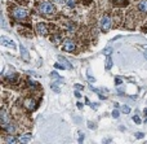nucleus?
<instances>
[{
	"instance_id": "nucleus-15",
	"label": "nucleus",
	"mask_w": 147,
	"mask_h": 144,
	"mask_svg": "<svg viewBox=\"0 0 147 144\" xmlns=\"http://www.w3.org/2000/svg\"><path fill=\"white\" fill-rule=\"evenodd\" d=\"M111 66H112V61H111V57H110V55H108V58H107V61H106V69L110 70Z\"/></svg>"
},
{
	"instance_id": "nucleus-27",
	"label": "nucleus",
	"mask_w": 147,
	"mask_h": 144,
	"mask_svg": "<svg viewBox=\"0 0 147 144\" xmlns=\"http://www.w3.org/2000/svg\"><path fill=\"white\" fill-rule=\"evenodd\" d=\"M75 96H76V97H80V96H81V94H80L79 91H75Z\"/></svg>"
},
{
	"instance_id": "nucleus-7",
	"label": "nucleus",
	"mask_w": 147,
	"mask_h": 144,
	"mask_svg": "<svg viewBox=\"0 0 147 144\" xmlns=\"http://www.w3.org/2000/svg\"><path fill=\"white\" fill-rule=\"evenodd\" d=\"M0 123H1L3 127L8 125V115H7V112L4 109H1V117H0Z\"/></svg>"
},
{
	"instance_id": "nucleus-20",
	"label": "nucleus",
	"mask_w": 147,
	"mask_h": 144,
	"mask_svg": "<svg viewBox=\"0 0 147 144\" xmlns=\"http://www.w3.org/2000/svg\"><path fill=\"white\" fill-rule=\"evenodd\" d=\"M67 5L68 7H75V0H67Z\"/></svg>"
},
{
	"instance_id": "nucleus-1",
	"label": "nucleus",
	"mask_w": 147,
	"mask_h": 144,
	"mask_svg": "<svg viewBox=\"0 0 147 144\" xmlns=\"http://www.w3.org/2000/svg\"><path fill=\"white\" fill-rule=\"evenodd\" d=\"M28 12L26 8H22V7H15L14 9H13V17L17 20H25L26 17H27Z\"/></svg>"
},
{
	"instance_id": "nucleus-17",
	"label": "nucleus",
	"mask_w": 147,
	"mask_h": 144,
	"mask_svg": "<svg viewBox=\"0 0 147 144\" xmlns=\"http://www.w3.org/2000/svg\"><path fill=\"white\" fill-rule=\"evenodd\" d=\"M121 110H123L124 113H129L130 112V108H129L128 105H123V107H121Z\"/></svg>"
},
{
	"instance_id": "nucleus-21",
	"label": "nucleus",
	"mask_w": 147,
	"mask_h": 144,
	"mask_svg": "<svg viewBox=\"0 0 147 144\" xmlns=\"http://www.w3.org/2000/svg\"><path fill=\"white\" fill-rule=\"evenodd\" d=\"M119 115H120V114H119V110L115 109V110L112 112V117H113V118H119Z\"/></svg>"
},
{
	"instance_id": "nucleus-29",
	"label": "nucleus",
	"mask_w": 147,
	"mask_h": 144,
	"mask_svg": "<svg viewBox=\"0 0 147 144\" xmlns=\"http://www.w3.org/2000/svg\"><path fill=\"white\" fill-rule=\"evenodd\" d=\"M144 113H146V115H147V109H144Z\"/></svg>"
},
{
	"instance_id": "nucleus-25",
	"label": "nucleus",
	"mask_w": 147,
	"mask_h": 144,
	"mask_svg": "<svg viewBox=\"0 0 147 144\" xmlns=\"http://www.w3.org/2000/svg\"><path fill=\"white\" fill-rule=\"evenodd\" d=\"M90 107H92L93 109H97V108H98V104H97V103H90Z\"/></svg>"
},
{
	"instance_id": "nucleus-18",
	"label": "nucleus",
	"mask_w": 147,
	"mask_h": 144,
	"mask_svg": "<svg viewBox=\"0 0 147 144\" xmlns=\"http://www.w3.org/2000/svg\"><path fill=\"white\" fill-rule=\"evenodd\" d=\"M28 84H30L31 87H36V86H38L36 81H32V79H30V78H28Z\"/></svg>"
},
{
	"instance_id": "nucleus-22",
	"label": "nucleus",
	"mask_w": 147,
	"mask_h": 144,
	"mask_svg": "<svg viewBox=\"0 0 147 144\" xmlns=\"http://www.w3.org/2000/svg\"><path fill=\"white\" fill-rule=\"evenodd\" d=\"M133 121L137 123V125H139V123H141V118L137 117V115H134V117H133Z\"/></svg>"
},
{
	"instance_id": "nucleus-4",
	"label": "nucleus",
	"mask_w": 147,
	"mask_h": 144,
	"mask_svg": "<svg viewBox=\"0 0 147 144\" xmlns=\"http://www.w3.org/2000/svg\"><path fill=\"white\" fill-rule=\"evenodd\" d=\"M63 50L66 51V52H72V51L75 50V43L72 42V40H70V39L64 40V43H63Z\"/></svg>"
},
{
	"instance_id": "nucleus-13",
	"label": "nucleus",
	"mask_w": 147,
	"mask_h": 144,
	"mask_svg": "<svg viewBox=\"0 0 147 144\" xmlns=\"http://www.w3.org/2000/svg\"><path fill=\"white\" fill-rule=\"evenodd\" d=\"M59 60H61L62 61V62H63V66H64V69H71V64H70L68 62V61H67V60H64V58L63 57H59Z\"/></svg>"
},
{
	"instance_id": "nucleus-10",
	"label": "nucleus",
	"mask_w": 147,
	"mask_h": 144,
	"mask_svg": "<svg viewBox=\"0 0 147 144\" xmlns=\"http://www.w3.org/2000/svg\"><path fill=\"white\" fill-rule=\"evenodd\" d=\"M31 140V134H26L19 138V143H28Z\"/></svg>"
},
{
	"instance_id": "nucleus-2",
	"label": "nucleus",
	"mask_w": 147,
	"mask_h": 144,
	"mask_svg": "<svg viewBox=\"0 0 147 144\" xmlns=\"http://www.w3.org/2000/svg\"><path fill=\"white\" fill-rule=\"evenodd\" d=\"M39 11H40L43 14H52L54 11H56V8H54V5L52 3H49V1H44V3L40 4Z\"/></svg>"
},
{
	"instance_id": "nucleus-5",
	"label": "nucleus",
	"mask_w": 147,
	"mask_h": 144,
	"mask_svg": "<svg viewBox=\"0 0 147 144\" xmlns=\"http://www.w3.org/2000/svg\"><path fill=\"white\" fill-rule=\"evenodd\" d=\"M1 43L4 46H8V47H12V48H15V43L13 42L12 39H9V38L7 37H1Z\"/></svg>"
},
{
	"instance_id": "nucleus-11",
	"label": "nucleus",
	"mask_w": 147,
	"mask_h": 144,
	"mask_svg": "<svg viewBox=\"0 0 147 144\" xmlns=\"http://www.w3.org/2000/svg\"><path fill=\"white\" fill-rule=\"evenodd\" d=\"M4 128H5V130H7L9 134H13V132H14V131H15V126L13 125V123H8V125L5 126Z\"/></svg>"
},
{
	"instance_id": "nucleus-23",
	"label": "nucleus",
	"mask_w": 147,
	"mask_h": 144,
	"mask_svg": "<svg viewBox=\"0 0 147 144\" xmlns=\"http://www.w3.org/2000/svg\"><path fill=\"white\" fill-rule=\"evenodd\" d=\"M143 135H144L143 132H136V138L137 139H142L143 138Z\"/></svg>"
},
{
	"instance_id": "nucleus-26",
	"label": "nucleus",
	"mask_w": 147,
	"mask_h": 144,
	"mask_svg": "<svg viewBox=\"0 0 147 144\" xmlns=\"http://www.w3.org/2000/svg\"><path fill=\"white\" fill-rule=\"evenodd\" d=\"M79 135H80V136H79V141H83V140H84V134L80 132Z\"/></svg>"
},
{
	"instance_id": "nucleus-6",
	"label": "nucleus",
	"mask_w": 147,
	"mask_h": 144,
	"mask_svg": "<svg viewBox=\"0 0 147 144\" xmlns=\"http://www.w3.org/2000/svg\"><path fill=\"white\" fill-rule=\"evenodd\" d=\"M36 30H38V33L40 35H46V33H48V29H46V26L44 24H38L36 25Z\"/></svg>"
},
{
	"instance_id": "nucleus-28",
	"label": "nucleus",
	"mask_w": 147,
	"mask_h": 144,
	"mask_svg": "<svg viewBox=\"0 0 147 144\" xmlns=\"http://www.w3.org/2000/svg\"><path fill=\"white\" fill-rule=\"evenodd\" d=\"M77 108H79V109H81V108H83V105H81V103H77Z\"/></svg>"
},
{
	"instance_id": "nucleus-12",
	"label": "nucleus",
	"mask_w": 147,
	"mask_h": 144,
	"mask_svg": "<svg viewBox=\"0 0 147 144\" xmlns=\"http://www.w3.org/2000/svg\"><path fill=\"white\" fill-rule=\"evenodd\" d=\"M21 55H22V57H23V58H26V60H28V57H30V56H28L27 50H26V48L23 47L22 44H21Z\"/></svg>"
},
{
	"instance_id": "nucleus-8",
	"label": "nucleus",
	"mask_w": 147,
	"mask_h": 144,
	"mask_svg": "<svg viewBox=\"0 0 147 144\" xmlns=\"http://www.w3.org/2000/svg\"><path fill=\"white\" fill-rule=\"evenodd\" d=\"M25 107L27 108L28 110L35 109V107H36V101H35V100H25Z\"/></svg>"
},
{
	"instance_id": "nucleus-3",
	"label": "nucleus",
	"mask_w": 147,
	"mask_h": 144,
	"mask_svg": "<svg viewBox=\"0 0 147 144\" xmlns=\"http://www.w3.org/2000/svg\"><path fill=\"white\" fill-rule=\"evenodd\" d=\"M110 27H111V18L108 16H103L102 20H101V29L103 31H107Z\"/></svg>"
},
{
	"instance_id": "nucleus-14",
	"label": "nucleus",
	"mask_w": 147,
	"mask_h": 144,
	"mask_svg": "<svg viewBox=\"0 0 147 144\" xmlns=\"http://www.w3.org/2000/svg\"><path fill=\"white\" fill-rule=\"evenodd\" d=\"M5 141H7V143H18L19 139H15V138H13V136H9V138L5 139Z\"/></svg>"
},
{
	"instance_id": "nucleus-19",
	"label": "nucleus",
	"mask_w": 147,
	"mask_h": 144,
	"mask_svg": "<svg viewBox=\"0 0 147 144\" xmlns=\"http://www.w3.org/2000/svg\"><path fill=\"white\" fill-rule=\"evenodd\" d=\"M121 83H123L121 78H115V84L116 86H121Z\"/></svg>"
},
{
	"instance_id": "nucleus-16",
	"label": "nucleus",
	"mask_w": 147,
	"mask_h": 144,
	"mask_svg": "<svg viewBox=\"0 0 147 144\" xmlns=\"http://www.w3.org/2000/svg\"><path fill=\"white\" fill-rule=\"evenodd\" d=\"M50 87H52V90H53V91H56V92H57V94H59V92H61V90H59V87L57 86V84L52 83V84H50Z\"/></svg>"
},
{
	"instance_id": "nucleus-24",
	"label": "nucleus",
	"mask_w": 147,
	"mask_h": 144,
	"mask_svg": "<svg viewBox=\"0 0 147 144\" xmlns=\"http://www.w3.org/2000/svg\"><path fill=\"white\" fill-rule=\"evenodd\" d=\"M54 68H57V69H64V66L61 65V64H58V62H56V64H54Z\"/></svg>"
},
{
	"instance_id": "nucleus-9",
	"label": "nucleus",
	"mask_w": 147,
	"mask_h": 144,
	"mask_svg": "<svg viewBox=\"0 0 147 144\" xmlns=\"http://www.w3.org/2000/svg\"><path fill=\"white\" fill-rule=\"evenodd\" d=\"M138 9L141 12H143V13H146L147 12V0H142L141 3L138 4Z\"/></svg>"
}]
</instances>
